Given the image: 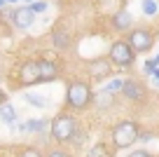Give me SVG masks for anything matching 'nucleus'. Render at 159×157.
<instances>
[{
    "label": "nucleus",
    "mask_w": 159,
    "mask_h": 157,
    "mask_svg": "<svg viewBox=\"0 0 159 157\" xmlns=\"http://www.w3.org/2000/svg\"><path fill=\"white\" fill-rule=\"evenodd\" d=\"M96 103H98V108H110L112 106V94L108 89H101V94L96 96Z\"/></svg>",
    "instance_id": "4468645a"
},
{
    "label": "nucleus",
    "mask_w": 159,
    "mask_h": 157,
    "mask_svg": "<svg viewBox=\"0 0 159 157\" xmlns=\"http://www.w3.org/2000/svg\"><path fill=\"white\" fill-rule=\"evenodd\" d=\"M126 42L131 45V49H134L136 54H145V52H150L154 47V33L150 28H134L129 33Z\"/></svg>",
    "instance_id": "39448f33"
},
{
    "label": "nucleus",
    "mask_w": 159,
    "mask_h": 157,
    "mask_svg": "<svg viewBox=\"0 0 159 157\" xmlns=\"http://www.w3.org/2000/svg\"><path fill=\"white\" fill-rule=\"evenodd\" d=\"M47 127H49V122H47V120H28V122L19 124L21 131H30V134H42Z\"/></svg>",
    "instance_id": "f8f14e48"
},
{
    "label": "nucleus",
    "mask_w": 159,
    "mask_h": 157,
    "mask_svg": "<svg viewBox=\"0 0 159 157\" xmlns=\"http://www.w3.org/2000/svg\"><path fill=\"white\" fill-rule=\"evenodd\" d=\"M134 155H136V157H145V155H148V150H136Z\"/></svg>",
    "instance_id": "5701e85b"
},
{
    "label": "nucleus",
    "mask_w": 159,
    "mask_h": 157,
    "mask_svg": "<svg viewBox=\"0 0 159 157\" xmlns=\"http://www.w3.org/2000/svg\"><path fill=\"white\" fill-rule=\"evenodd\" d=\"M131 24H134V17H131L129 10H119L117 14H112V26L117 31H129Z\"/></svg>",
    "instance_id": "9d476101"
},
{
    "label": "nucleus",
    "mask_w": 159,
    "mask_h": 157,
    "mask_svg": "<svg viewBox=\"0 0 159 157\" xmlns=\"http://www.w3.org/2000/svg\"><path fill=\"white\" fill-rule=\"evenodd\" d=\"M110 61H112L115 66H119V68H129L136 61V52L131 49V45L126 42V40H117V42H112V47H110Z\"/></svg>",
    "instance_id": "20e7f679"
},
{
    "label": "nucleus",
    "mask_w": 159,
    "mask_h": 157,
    "mask_svg": "<svg viewBox=\"0 0 159 157\" xmlns=\"http://www.w3.org/2000/svg\"><path fill=\"white\" fill-rule=\"evenodd\" d=\"M12 21H14L16 28H30L35 21V12L30 7H21V10H14L12 12Z\"/></svg>",
    "instance_id": "6e6552de"
},
{
    "label": "nucleus",
    "mask_w": 159,
    "mask_h": 157,
    "mask_svg": "<svg viewBox=\"0 0 159 157\" xmlns=\"http://www.w3.org/2000/svg\"><path fill=\"white\" fill-rule=\"evenodd\" d=\"M0 120H2L5 124H10V127L16 122V108L12 106V103H7V101L0 103Z\"/></svg>",
    "instance_id": "9b49d317"
},
{
    "label": "nucleus",
    "mask_w": 159,
    "mask_h": 157,
    "mask_svg": "<svg viewBox=\"0 0 159 157\" xmlns=\"http://www.w3.org/2000/svg\"><path fill=\"white\" fill-rule=\"evenodd\" d=\"M24 101L30 103V106H35V108H45L47 106V101L42 96H38V94H24Z\"/></svg>",
    "instance_id": "dca6fc26"
},
{
    "label": "nucleus",
    "mask_w": 159,
    "mask_h": 157,
    "mask_svg": "<svg viewBox=\"0 0 159 157\" xmlns=\"http://www.w3.org/2000/svg\"><path fill=\"white\" fill-rule=\"evenodd\" d=\"M89 68H91V75H110V73H112V66H110L105 59L89 61Z\"/></svg>",
    "instance_id": "ddd939ff"
},
{
    "label": "nucleus",
    "mask_w": 159,
    "mask_h": 157,
    "mask_svg": "<svg viewBox=\"0 0 159 157\" xmlns=\"http://www.w3.org/2000/svg\"><path fill=\"white\" fill-rule=\"evenodd\" d=\"M105 89H108V92L110 94H117V92H122V80H112V82H108V84H105Z\"/></svg>",
    "instance_id": "a211bd4d"
},
{
    "label": "nucleus",
    "mask_w": 159,
    "mask_h": 157,
    "mask_svg": "<svg viewBox=\"0 0 159 157\" xmlns=\"http://www.w3.org/2000/svg\"><path fill=\"white\" fill-rule=\"evenodd\" d=\"M28 7L35 12V14H40V12H45V10H47V2H38V0H33Z\"/></svg>",
    "instance_id": "6ab92c4d"
},
{
    "label": "nucleus",
    "mask_w": 159,
    "mask_h": 157,
    "mask_svg": "<svg viewBox=\"0 0 159 157\" xmlns=\"http://www.w3.org/2000/svg\"><path fill=\"white\" fill-rule=\"evenodd\" d=\"M26 2H33V0H26Z\"/></svg>",
    "instance_id": "cd10ccee"
},
{
    "label": "nucleus",
    "mask_w": 159,
    "mask_h": 157,
    "mask_svg": "<svg viewBox=\"0 0 159 157\" xmlns=\"http://www.w3.org/2000/svg\"><path fill=\"white\" fill-rule=\"evenodd\" d=\"M89 155H108V150H105V148H91V150H89Z\"/></svg>",
    "instance_id": "aec40b11"
},
{
    "label": "nucleus",
    "mask_w": 159,
    "mask_h": 157,
    "mask_svg": "<svg viewBox=\"0 0 159 157\" xmlns=\"http://www.w3.org/2000/svg\"><path fill=\"white\" fill-rule=\"evenodd\" d=\"M138 124L131 122V120H124V122H119L117 127L112 129V145L117 150H126L131 148L136 141H138Z\"/></svg>",
    "instance_id": "f03ea898"
},
{
    "label": "nucleus",
    "mask_w": 159,
    "mask_h": 157,
    "mask_svg": "<svg viewBox=\"0 0 159 157\" xmlns=\"http://www.w3.org/2000/svg\"><path fill=\"white\" fill-rule=\"evenodd\" d=\"M19 82L24 87H30V84L40 82V70H38V61H26L19 70Z\"/></svg>",
    "instance_id": "423d86ee"
},
{
    "label": "nucleus",
    "mask_w": 159,
    "mask_h": 157,
    "mask_svg": "<svg viewBox=\"0 0 159 157\" xmlns=\"http://www.w3.org/2000/svg\"><path fill=\"white\" fill-rule=\"evenodd\" d=\"M94 94H91V87L87 82H70L68 84V92H66V103L68 108L73 110H87V106L91 103Z\"/></svg>",
    "instance_id": "f257e3e1"
},
{
    "label": "nucleus",
    "mask_w": 159,
    "mask_h": 157,
    "mask_svg": "<svg viewBox=\"0 0 159 157\" xmlns=\"http://www.w3.org/2000/svg\"><path fill=\"white\" fill-rule=\"evenodd\" d=\"M157 7H159V2H157Z\"/></svg>",
    "instance_id": "c85d7f7f"
},
{
    "label": "nucleus",
    "mask_w": 159,
    "mask_h": 157,
    "mask_svg": "<svg viewBox=\"0 0 159 157\" xmlns=\"http://www.w3.org/2000/svg\"><path fill=\"white\" fill-rule=\"evenodd\" d=\"M122 94H124L126 98H131V101H143L145 89H143V84H140V82L126 78V80H122Z\"/></svg>",
    "instance_id": "0eeeda50"
},
{
    "label": "nucleus",
    "mask_w": 159,
    "mask_h": 157,
    "mask_svg": "<svg viewBox=\"0 0 159 157\" xmlns=\"http://www.w3.org/2000/svg\"><path fill=\"white\" fill-rule=\"evenodd\" d=\"M5 2H16V0H5Z\"/></svg>",
    "instance_id": "bb28decb"
},
{
    "label": "nucleus",
    "mask_w": 159,
    "mask_h": 157,
    "mask_svg": "<svg viewBox=\"0 0 159 157\" xmlns=\"http://www.w3.org/2000/svg\"><path fill=\"white\" fill-rule=\"evenodd\" d=\"M152 75H154V80H157V82H159V68H157V66H154V70H152Z\"/></svg>",
    "instance_id": "b1692460"
},
{
    "label": "nucleus",
    "mask_w": 159,
    "mask_h": 157,
    "mask_svg": "<svg viewBox=\"0 0 159 157\" xmlns=\"http://www.w3.org/2000/svg\"><path fill=\"white\" fill-rule=\"evenodd\" d=\"M2 5H5V0H0V7H2Z\"/></svg>",
    "instance_id": "a878e982"
},
{
    "label": "nucleus",
    "mask_w": 159,
    "mask_h": 157,
    "mask_svg": "<svg viewBox=\"0 0 159 157\" xmlns=\"http://www.w3.org/2000/svg\"><path fill=\"white\" fill-rule=\"evenodd\" d=\"M152 70H154V64H152V61H145V73H148V75H152Z\"/></svg>",
    "instance_id": "412c9836"
},
{
    "label": "nucleus",
    "mask_w": 159,
    "mask_h": 157,
    "mask_svg": "<svg viewBox=\"0 0 159 157\" xmlns=\"http://www.w3.org/2000/svg\"><path fill=\"white\" fill-rule=\"evenodd\" d=\"M38 70H40V82H54V80L59 78V68H56V64L49 61V59L38 61Z\"/></svg>",
    "instance_id": "1a4fd4ad"
},
{
    "label": "nucleus",
    "mask_w": 159,
    "mask_h": 157,
    "mask_svg": "<svg viewBox=\"0 0 159 157\" xmlns=\"http://www.w3.org/2000/svg\"><path fill=\"white\" fill-rule=\"evenodd\" d=\"M54 45H56V47H61V49H66L70 45V35L63 33V31H56V33H54Z\"/></svg>",
    "instance_id": "f3484780"
},
{
    "label": "nucleus",
    "mask_w": 159,
    "mask_h": 157,
    "mask_svg": "<svg viewBox=\"0 0 159 157\" xmlns=\"http://www.w3.org/2000/svg\"><path fill=\"white\" fill-rule=\"evenodd\" d=\"M2 101H7V94H5V89L0 87V103H2Z\"/></svg>",
    "instance_id": "4be33fe9"
},
{
    "label": "nucleus",
    "mask_w": 159,
    "mask_h": 157,
    "mask_svg": "<svg viewBox=\"0 0 159 157\" xmlns=\"http://www.w3.org/2000/svg\"><path fill=\"white\" fill-rule=\"evenodd\" d=\"M140 10H143L145 17H154V14L159 12V7H157V2H154V0H143V2H140Z\"/></svg>",
    "instance_id": "2eb2a0df"
},
{
    "label": "nucleus",
    "mask_w": 159,
    "mask_h": 157,
    "mask_svg": "<svg viewBox=\"0 0 159 157\" xmlns=\"http://www.w3.org/2000/svg\"><path fill=\"white\" fill-rule=\"evenodd\" d=\"M49 127H52V134H54L56 141L68 143V141H73L75 134H77V120H75L73 115L63 113V115H56Z\"/></svg>",
    "instance_id": "7ed1b4c3"
},
{
    "label": "nucleus",
    "mask_w": 159,
    "mask_h": 157,
    "mask_svg": "<svg viewBox=\"0 0 159 157\" xmlns=\"http://www.w3.org/2000/svg\"><path fill=\"white\" fill-rule=\"evenodd\" d=\"M150 61H152V64H154V66H159V54H157V56H154V59H150Z\"/></svg>",
    "instance_id": "393cba45"
}]
</instances>
